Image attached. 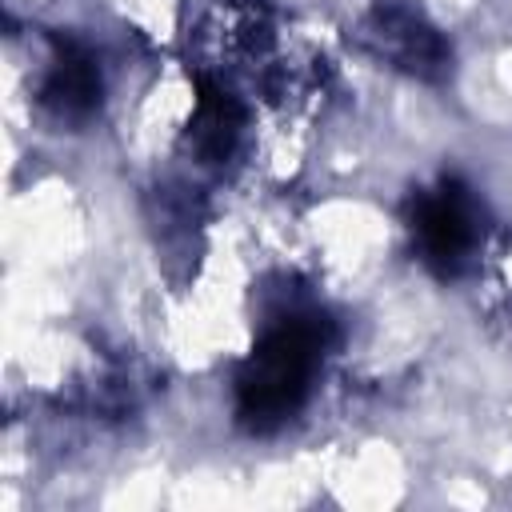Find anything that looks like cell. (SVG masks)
I'll list each match as a JSON object with an SVG mask.
<instances>
[{
	"mask_svg": "<svg viewBox=\"0 0 512 512\" xmlns=\"http://www.w3.org/2000/svg\"><path fill=\"white\" fill-rule=\"evenodd\" d=\"M324 340H328L324 316H288L280 328H272L256 344V352L244 360V368L236 376L244 428L272 432L304 404L308 384L320 364V352H324Z\"/></svg>",
	"mask_w": 512,
	"mask_h": 512,
	"instance_id": "obj_1",
	"label": "cell"
},
{
	"mask_svg": "<svg viewBox=\"0 0 512 512\" xmlns=\"http://www.w3.org/2000/svg\"><path fill=\"white\" fill-rule=\"evenodd\" d=\"M412 232L420 256L440 276H456L464 272L468 252L480 240V208L460 180H444L440 192H424L412 200Z\"/></svg>",
	"mask_w": 512,
	"mask_h": 512,
	"instance_id": "obj_2",
	"label": "cell"
},
{
	"mask_svg": "<svg viewBox=\"0 0 512 512\" xmlns=\"http://www.w3.org/2000/svg\"><path fill=\"white\" fill-rule=\"evenodd\" d=\"M372 36L380 40V52H388L400 68L416 72V76H444L448 72V44L440 40V32L408 4L400 0H380L372 12Z\"/></svg>",
	"mask_w": 512,
	"mask_h": 512,
	"instance_id": "obj_3",
	"label": "cell"
},
{
	"mask_svg": "<svg viewBox=\"0 0 512 512\" xmlns=\"http://www.w3.org/2000/svg\"><path fill=\"white\" fill-rule=\"evenodd\" d=\"M96 100H100L96 60L80 44L56 40V60H52V72L44 80V104L60 116H84L96 108Z\"/></svg>",
	"mask_w": 512,
	"mask_h": 512,
	"instance_id": "obj_4",
	"label": "cell"
}]
</instances>
